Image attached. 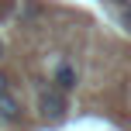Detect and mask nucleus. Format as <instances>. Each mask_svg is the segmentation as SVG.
<instances>
[{"mask_svg": "<svg viewBox=\"0 0 131 131\" xmlns=\"http://www.w3.org/2000/svg\"><path fill=\"white\" fill-rule=\"evenodd\" d=\"M66 111H69L66 93H59L55 86H48V90L38 93V117L45 121V124H62V121H66Z\"/></svg>", "mask_w": 131, "mask_h": 131, "instance_id": "1", "label": "nucleus"}, {"mask_svg": "<svg viewBox=\"0 0 131 131\" xmlns=\"http://www.w3.org/2000/svg\"><path fill=\"white\" fill-rule=\"evenodd\" d=\"M76 83H79V72H76V66L72 62H55V69H52V86L59 93H72L76 90Z\"/></svg>", "mask_w": 131, "mask_h": 131, "instance_id": "2", "label": "nucleus"}, {"mask_svg": "<svg viewBox=\"0 0 131 131\" xmlns=\"http://www.w3.org/2000/svg\"><path fill=\"white\" fill-rule=\"evenodd\" d=\"M21 117H24V104L14 97V90L4 93L0 97V124H21Z\"/></svg>", "mask_w": 131, "mask_h": 131, "instance_id": "3", "label": "nucleus"}, {"mask_svg": "<svg viewBox=\"0 0 131 131\" xmlns=\"http://www.w3.org/2000/svg\"><path fill=\"white\" fill-rule=\"evenodd\" d=\"M117 21H121V28H124V31H131V0L117 10Z\"/></svg>", "mask_w": 131, "mask_h": 131, "instance_id": "4", "label": "nucleus"}, {"mask_svg": "<svg viewBox=\"0 0 131 131\" xmlns=\"http://www.w3.org/2000/svg\"><path fill=\"white\" fill-rule=\"evenodd\" d=\"M14 90V83H10V76H7L4 69H0V97H4V93H10Z\"/></svg>", "mask_w": 131, "mask_h": 131, "instance_id": "5", "label": "nucleus"}, {"mask_svg": "<svg viewBox=\"0 0 131 131\" xmlns=\"http://www.w3.org/2000/svg\"><path fill=\"white\" fill-rule=\"evenodd\" d=\"M0 59H4V38H0Z\"/></svg>", "mask_w": 131, "mask_h": 131, "instance_id": "6", "label": "nucleus"}]
</instances>
